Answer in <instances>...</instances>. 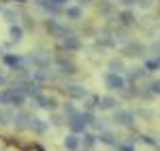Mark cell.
<instances>
[{"instance_id":"obj_1","label":"cell","mask_w":160,"mask_h":151,"mask_svg":"<svg viewBox=\"0 0 160 151\" xmlns=\"http://www.w3.org/2000/svg\"><path fill=\"white\" fill-rule=\"evenodd\" d=\"M105 83H107V87L111 89V92H120V89L126 87V79H124L120 73H109V75L105 77Z\"/></svg>"},{"instance_id":"obj_2","label":"cell","mask_w":160,"mask_h":151,"mask_svg":"<svg viewBox=\"0 0 160 151\" xmlns=\"http://www.w3.org/2000/svg\"><path fill=\"white\" fill-rule=\"evenodd\" d=\"M62 92L71 98V100H83L88 96V89L83 87V85H77V83H71V85H64L62 87Z\"/></svg>"},{"instance_id":"obj_3","label":"cell","mask_w":160,"mask_h":151,"mask_svg":"<svg viewBox=\"0 0 160 151\" xmlns=\"http://www.w3.org/2000/svg\"><path fill=\"white\" fill-rule=\"evenodd\" d=\"M113 121L118 126H130L135 121V111H130V109H118L113 113Z\"/></svg>"},{"instance_id":"obj_4","label":"cell","mask_w":160,"mask_h":151,"mask_svg":"<svg viewBox=\"0 0 160 151\" xmlns=\"http://www.w3.org/2000/svg\"><path fill=\"white\" fill-rule=\"evenodd\" d=\"M66 124H68V128H71V132L73 134H83L86 132V124L81 121V117H79V111H75L73 115H68L66 117Z\"/></svg>"},{"instance_id":"obj_5","label":"cell","mask_w":160,"mask_h":151,"mask_svg":"<svg viewBox=\"0 0 160 151\" xmlns=\"http://www.w3.org/2000/svg\"><path fill=\"white\" fill-rule=\"evenodd\" d=\"M9 92H11V106H24L26 102V92H24V85H13V87H9Z\"/></svg>"},{"instance_id":"obj_6","label":"cell","mask_w":160,"mask_h":151,"mask_svg":"<svg viewBox=\"0 0 160 151\" xmlns=\"http://www.w3.org/2000/svg\"><path fill=\"white\" fill-rule=\"evenodd\" d=\"M62 47L66 51H77V49H81V40H79V36H75V34H64L62 36Z\"/></svg>"},{"instance_id":"obj_7","label":"cell","mask_w":160,"mask_h":151,"mask_svg":"<svg viewBox=\"0 0 160 151\" xmlns=\"http://www.w3.org/2000/svg\"><path fill=\"white\" fill-rule=\"evenodd\" d=\"M34 100H37V104L41 106V109H45V111H53L56 104H58L56 98H53V96H47V94H38Z\"/></svg>"},{"instance_id":"obj_8","label":"cell","mask_w":160,"mask_h":151,"mask_svg":"<svg viewBox=\"0 0 160 151\" xmlns=\"http://www.w3.org/2000/svg\"><path fill=\"white\" fill-rule=\"evenodd\" d=\"M45 26H47V30H49V34H51V36L62 38L64 34H68V30H66V28H64L62 24H58L56 19H47V24H45Z\"/></svg>"},{"instance_id":"obj_9","label":"cell","mask_w":160,"mask_h":151,"mask_svg":"<svg viewBox=\"0 0 160 151\" xmlns=\"http://www.w3.org/2000/svg\"><path fill=\"white\" fill-rule=\"evenodd\" d=\"M28 128H30L34 134H45V132H47V128H49V124H47V121H43V119H38V117H30Z\"/></svg>"},{"instance_id":"obj_10","label":"cell","mask_w":160,"mask_h":151,"mask_svg":"<svg viewBox=\"0 0 160 151\" xmlns=\"http://www.w3.org/2000/svg\"><path fill=\"white\" fill-rule=\"evenodd\" d=\"M143 51H145V47H143L141 43H128V45L124 47V55H128V58H139V55H143Z\"/></svg>"},{"instance_id":"obj_11","label":"cell","mask_w":160,"mask_h":151,"mask_svg":"<svg viewBox=\"0 0 160 151\" xmlns=\"http://www.w3.org/2000/svg\"><path fill=\"white\" fill-rule=\"evenodd\" d=\"M100 143H105V145H111V147H118L120 143H118V136L109 132V130H100V136H96Z\"/></svg>"},{"instance_id":"obj_12","label":"cell","mask_w":160,"mask_h":151,"mask_svg":"<svg viewBox=\"0 0 160 151\" xmlns=\"http://www.w3.org/2000/svg\"><path fill=\"white\" fill-rule=\"evenodd\" d=\"M96 143H98V139H96V134H92V132H83V136L79 139V145H81L83 149H92Z\"/></svg>"},{"instance_id":"obj_13","label":"cell","mask_w":160,"mask_h":151,"mask_svg":"<svg viewBox=\"0 0 160 151\" xmlns=\"http://www.w3.org/2000/svg\"><path fill=\"white\" fill-rule=\"evenodd\" d=\"M96 45L98 47H113L115 45V38H113L111 32H100L98 38H96Z\"/></svg>"},{"instance_id":"obj_14","label":"cell","mask_w":160,"mask_h":151,"mask_svg":"<svg viewBox=\"0 0 160 151\" xmlns=\"http://www.w3.org/2000/svg\"><path fill=\"white\" fill-rule=\"evenodd\" d=\"M2 62L7 64L9 68H13V70H15V68H19V66H22V62H24V60H22L19 55H13V53H4V55H2Z\"/></svg>"},{"instance_id":"obj_15","label":"cell","mask_w":160,"mask_h":151,"mask_svg":"<svg viewBox=\"0 0 160 151\" xmlns=\"http://www.w3.org/2000/svg\"><path fill=\"white\" fill-rule=\"evenodd\" d=\"M30 62L34 64L37 68H49V58L43 55V53H34V55H30Z\"/></svg>"},{"instance_id":"obj_16","label":"cell","mask_w":160,"mask_h":151,"mask_svg":"<svg viewBox=\"0 0 160 151\" xmlns=\"http://www.w3.org/2000/svg\"><path fill=\"white\" fill-rule=\"evenodd\" d=\"M30 117H32L30 113H26V111H19L17 115H13L11 124H15L17 128H22V126H28V121H30Z\"/></svg>"},{"instance_id":"obj_17","label":"cell","mask_w":160,"mask_h":151,"mask_svg":"<svg viewBox=\"0 0 160 151\" xmlns=\"http://www.w3.org/2000/svg\"><path fill=\"white\" fill-rule=\"evenodd\" d=\"M9 36H11L13 43H19L22 38H24V28L19 24H11V28H9Z\"/></svg>"},{"instance_id":"obj_18","label":"cell","mask_w":160,"mask_h":151,"mask_svg":"<svg viewBox=\"0 0 160 151\" xmlns=\"http://www.w3.org/2000/svg\"><path fill=\"white\" fill-rule=\"evenodd\" d=\"M56 62H58V66H60V73H62V75H73V73H75V64L71 62V60L58 58Z\"/></svg>"},{"instance_id":"obj_19","label":"cell","mask_w":160,"mask_h":151,"mask_svg":"<svg viewBox=\"0 0 160 151\" xmlns=\"http://www.w3.org/2000/svg\"><path fill=\"white\" fill-rule=\"evenodd\" d=\"M64 147H66L68 151H77L79 147H81V145H79V134H73V132H71V134L64 139Z\"/></svg>"},{"instance_id":"obj_20","label":"cell","mask_w":160,"mask_h":151,"mask_svg":"<svg viewBox=\"0 0 160 151\" xmlns=\"http://www.w3.org/2000/svg\"><path fill=\"white\" fill-rule=\"evenodd\" d=\"M98 106L105 109V111H109V109H115L118 106V100L113 96H98Z\"/></svg>"},{"instance_id":"obj_21","label":"cell","mask_w":160,"mask_h":151,"mask_svg":"<svg viewBox=\"0 0 160 151\" xmlns=\"http://www.w3.org/2000/svg\"><path fill=\"white\" fill-rule=\"evenodd\" d=\"M81 15H83L81 7H66V17H68V19L77 21V19H81Z\"/></svg>"},{"instance_id":"obj_22","label":"cell","mask_w":160,"mask_h":151,"mask_svg":"<svg viewBox=\"0 0 160 151\" xmlns=\"http://www.w3.org/2000/svg\"><path fill=\"white\" fill-rule=\"evenodd\" d=\"M143 77H145V70H143V68H132V70L128 73V81H130V83H139Z\"/></svg>"},{"instance_id":"obj_23","label":"cell","mask_w":160,"mask_h":151,"mask_svg":"<svg viewBox=\"0 0 160 151\" xmlns=\"http://www.w3.org/2000/svg\"><path fill=\"white\" fill-rule=\"evenodd\" d=\"M135 21H137L135 13H130V11H122V13H120V24H124V26H132Z\"/></svg>"},{"instance_id":"obj_24","label":"cell","mask_w":160,"mask_h":151,"mask_svg":"<svg viewBox=\"0 0 160 151\" xmlns=\"http://www.w3.org/2000/svg\"><path fill=\"white\" fill-rule=\"evenodd\" d=\"M83 100H86V111H94V109H98V96H96V94H92V96L88 94Z\"/></svg>"},{"instance_id":"obj_25","label":"cell","mask_w":160,"mask_h":151,"mask_svg":"<svg viewBox=\"0 0 160 151\" xmlns=\"http://www.w3.org/2000/svg\"><path fill=\"white\" fill-rule=\"evenodd\" d=\"M158 68H160L158 55H154V58H149L148 62H145V68H143V70H145V73H156V70H158Z\"/></svg>"},{"instance_id":"obj_26","label":"cell","mask_w":160,"mask_h":151,"mask_svg":"<svg viewBox=\"0 0 160 151\" xmlns=\"http://www.w3.org/2000/svg\"><path fill=\"white\" fill-rule=\"evenodd\" d=\"M109 70H111V73H120V75H122V70H126V68H124V62H122V60L113 58V60L109 62Z\"/></svg>"},{"instance_id":"obj_27","label":"cell","mask_w":160,"mask_h":151,"mask_svg":"<svg viewBox=\"0 0 160 151\" xmlns=\"http://www.w3.org/2000/svg\"><path fill=\"white\" fill-rule=\"evenodd\" d=\"M11 104V92H9V87L0 89V106H9Z\"/></svg>"},{"instance_id":"obj_28","label":"cell","mask_w":160,"mask_h":151,"mask_svg":"<svg viewBox=\"0 0 160 151\" xmlns=\"http://www.w3.org/2000/svg\"><path fill=\"white\" fill-rule=\"evenodd\" d=\"M2 17H4L9 24H17V11H13V9H4V11H2Z\"/></svg>"},{"instance_id":"obj_29","label":"cell","mask_w":160,"mask_h":151,"mask_svg":"<svg viewBox=\"0 0 160 151\" xmlns=\"http://www.w3.org/2000/svg\"><path fill=\"white\" fill-rule=\"evenodd\" d=\"M98 11L102 13V15H109V13L113 11V4H111V2H107V0H102V2L98 4Z\"/></svg>"},{"instance_id":"obj_30","label":"cell","mask_w":160,"mask_h":151,"mask_svg":"<svg viewBox=\"0 0 160 151\" xmlns=\"http://www.w3.org/2000/svg\"><path fill=\"white\" fill-rule=\"evenodd\" d=\"M51 126H56V128H60L64 126V121H66V117H62V115H51Z\"/></svg>"},{"instance_id":"obj_31","label":"cell","mask_w":160,"mask_h":151,"mask_svg":"<svg viewBox=\"0 0 160 151\" xmlns=\"http://www.w3.org/2000/svg\"><path fill=\"white\" fill-rule=\"evenodd\" d=\"M158 92H160V83H158V79H154V81L148 85V94H154V96H156Z\"/></svg>"},{"instance_id":"obj_32","label":"cell","mask_w":160,"mask_h":151,"mask_svg":"<svg viewBox=\"0 0 160 151\" xmlns=\"http://www.w3.org/2000/svg\"><path fill=\"white\" fill-rule=\"evenodd\" d=\"M11 119H13L11 113H7V111L0 109V124H11Z\"/></svg>"},{"instance_id":"obj_33","label":"cell","mask_w":160,"mask_h":151,"mask_svg":"<svg viewBox=\"0 0 160 151\" xmlns=\"http://www.w3.org/2000/svg\"><path fill=\"white\" fill-rule=\"evenodd\" d=\"M77 109H75L73 104H64V117H68V115H73Z\"/></svg>"},{"instance_id":"obj_34","label":"cell","mask_w":160,"mask_h":151,"mask_svg":"<svg viewBox=\"0 0 160 151\" xmlns=\"http://www.w3.org/2000/svg\"><path fill=\"white\" fill-rule=\"evenodd\" d=\"M143 143H145V145H152V147H156V145H158V140L154 139V136H143Z\"/></svg>"},{"instance_id":"obj_35","label":"cell","mask_w":160,"mask_h":151,"mask_svg":"<svg viewBox=\"0 0 160 151\" xmlns=\"http://www.w3.org/2000/svg\"><path fill=\"white\" fill-rule=\"evenodd\" d=\"M49 2L53 4V7H58V9H60V7H64V4H66L68 0H49Z\"/></svg>"},{"instance_id":"obj_36","label":"cell","mask_w":160,"mask_h":151,"mask_svg":"<svg viewBox=\"0 0 160 151\" xmlns=\"http://www.w3.org/2000/svg\"><path fill=\"white\" fill-rule=\"evenodd\" d=\"M7 83H9V79H7V77H4V75H0V87H4Z\"/></svg>"},{"instance_id":"obj_37","label":"cell","mask_w":160,"mask_h":151,"mask_svg":"<svg viewBox=\"0 0 160 151\" xmlns=\"http://www.w3.org/2000/svg\"><path fill=\"white\" fill-rule=\"evenodd\" d=\"M126 7H132V4H139V0H122Z\"/></svg>"},{"instance_id":"obj_38","label":"cell","mask_w":160,"mask_h":151,"mask_svg":"<svg viewBox=\"0 0 160 151\" xmlns=\"http://www.w3.org/2000/svg\"><path fill=\"white\" fill-rule=\"evenodd\" d=\"M152 51H154V55H158V40H154V45H152Z\"/></svg>"},{"instance_id":"obj_39","label":"cell","mask_w":160,"mask_h":151,"mask_svg":"<svg viewBox=\"0 0 160 151\" xmlns=\"http://www.w3.org/2000/svg\"><path fill=\"white\" fill-rule=\"evenodd\" d=\"M79 2H81V4H88V2H90V0H79Z\"/></svg>"},{"instance_id":"obj_40","label":"cell","mask_w":160,"mask_h":151,"mask_svg":"<svg viewBox=\"0 0 160 151\" xmlns=\"http://www.w3.org/2000/svg\"><path fill=\"white\" fill-rule=\"evenodd\" d=\"M0 13H2V7H0Z\"/></svg>"}]
</instances>
